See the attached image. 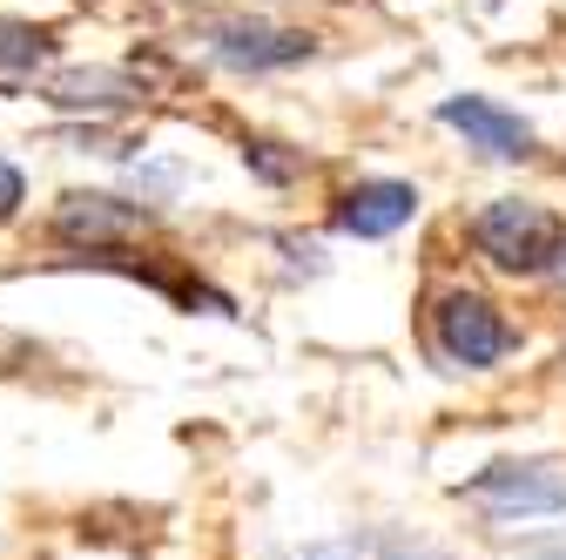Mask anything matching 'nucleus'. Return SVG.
Wrapping results in <instances>:
<instances>
[{"mask_svg": "<svg viewBox=\"0 0 566 560\" xmlns=\"http://www.w3.org/2000/svg\"><path fill=\"white\" fill-rule=\"evenodd\" d=\"M472 243L500 263V270L533 277V270H546V263L566 250V224L553 217V209H539V203L500 196V203H485L479 217H472Z\"/></svg>", "mask_w": 566, "mask_h": 560, "instance_id": "1", "label": "nucleus"}, {"mask_svg": "<svg viewBox=\"0 0 566 560\" xmlns=\"http://www.w3.org/2000/svg\"><path fill=\"white\" fill-rule=\"evenodd\" d=\"M432 338H439V352H446L452 365H465V372L500 365V359L513 352L506 318L492 311L479 291H446V298H439V311H432Z\"/></svg>", "mask_w": 566, "mask_h": 560, "instance_id": "2", "label": "nucleus"}, {"mask_svg": "<svg viewBox=\"0 0 566 560\" xmlns=\"http://www.w3.org/2000/svg\"><path fill=\"white\" fill-rule=\"evenodd\" d=\"M465 494L492 514H506V520L513 514H559L566 507V473H553V466H492Z\"/></svg>", "mask_w": 566, "mask_h": 560, "instance_id": "3", "label": "nucleus"}, {"mask_svg": "<svg viewBox=\"0 0 566 560\" xmlns=\"http://www.w3.org/2000/svg\"><path fill=\"white\" fill-rule=\"evenodd\" d=\"M149 217L122 196H67L61 217H54V237L61 243H122V237H142Z\"/></svg>", "mask_w": 566, "mask_h": 560, "instance_id": "4", "label": "nucleus"}, {"mask_svg": "<svg viewBox=\"0 0 566 560\" xmlns=\"http://www.w3.org/2000/svg\"><path fill=\"white\" fill-rule=\"evenodd\" d=\"M418 217V189L411 183H358L337 203V230L350 237H391Z\"/></svg>", "mask_w": 566, "mask_h": 560, "instance_id": "5", "label": "nucleus"}, {"mask_svg": "<svg viewBox=\"0 0 566 560\" xmlns=\"http://www.w3.org/2000/svg\"><path fill=\"white\" fill-rule=\"evenodd\" d=\"M439 122L465 128L485 156H506V163H513V156H533V128H526L520 115H506V108H492L485 95H452V102L439 108Z\"/></svg>", "mask_w": 566, "mask_h": 560, "instance_id": "6", "label": "nucleus"}, {"mask_svg": "<svg viewBox=\"0 0 566 560\" xmlns=\"http://www.w3.org/2000/svg\"><path fill=\"white\" fill-rule=\"evenodd\" d=\"M217 54L237 68H283V61H304L311 34H283V28H250V21H223L217 28Z\"/></svg>", "mask_w": 566, "mask_h": 560, "instance_id": "7", "label": "nucleus"}, {"mask_svg": "<svg viewBox=\"0 0 566 560\" xmlns=\"http://www.w3.org/2000/svg\"><path fill=\"white\" fill-rule=\"evenodd\" d=\"M48 102H61V108H115V102H128V82L108 75V68H75V75H61L48 89Z\"/></svg>", "mask_w": 566, "mask_h": 560, "instance_id": "8", "label": "nucleus"}, {"mask_svg": "<svg viewBox=\"0 0 566 560\" xmlns=\"http://www.w3.org/2000/svg\"><path fill=\"white\" fill-rule=\"evenodd\" d=\"M54 54V34L34 21H0V68H34Z\"/></svg>", "mask_w": 566, "mask_h": 560, "instance_id": "9", "label": "nucleus"}, {"mask_svg": "<svg viewBox=\"0 0 566 560\" xmlns=\"http://www.w3.org/2000/svg\"><path fill=\"white\" fill-rule=\"evenodd\" d=\"M250 163L270 176V183H283V176H297V156H276V143H250Z\"/></svg>", "mask_w": 566, "mask_h": 560, "instance_id": "10", "label": "nucleus"}, {"mask_svg": "<svg viewBox=\"0 0 566 560\" xmlns=\"http://www.w3.org/2000/svg\"><path fill=\"white\" fill-rule=\"evenodd\" d=\"M21 203H28V183H21V169H14V163H0V224H8Z\"/></svg>", "mask_w": 566, "mask_h": 560, "instance_id": "11", "label": "nucleus"}, {"mask_svg": "<svg viewBox=\"0 0 566 560\" xmlns=\"http://www.w3.org/2000/svg\"><path fill=\"white\" fill-rule=\"evenodd\" d=\"M553 263H559V270H566V250H559V257H553Z\"/></svg>", "mask_w": 566, "mask_h": 560, "instance_id": "12", "label": "nucleus"}]
</instances>
